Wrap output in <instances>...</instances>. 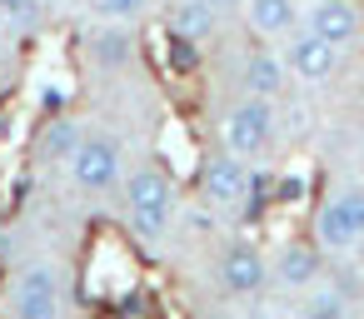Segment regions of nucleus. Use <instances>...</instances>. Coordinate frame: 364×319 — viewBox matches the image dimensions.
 Here are the masks:
<instances>
[{"mask_svg":"<svg viewBox=\"0 0 364 319\" xmlns=\"http://www.w3.org/2000/svg\"><path fill=\"white\" fill-rule=\"evenodd\" d=\"M284 90H289V70H284V55H279V50H255V55H245V65H240V95L279 100Z\"/></svg>","mask_w":364,"mask_h":319,"instance_id":"obj_11","label":"nucleus"},{"mask_svg":"<svg viewBox=\"0 0 364 319\" xmlns=\"http://www.w3.org/2000/svg\"><path fill=\"white\" fill-rule=\"evenodd\" d=\"M120 195H125V220L135 229V239L145 244H160L175 225V180L160 170V165H135L130 175H120Z\"/></svg>","mask_w":364,"mask_h":319,"instance_id":"obj_1","label":"nucleus"},{"mask_svg":"<svg viewBox=\"0 0 364 319\" xmlns=\"http://www.w3.org/2000/svg\"><path fill=\"white\" fill-rule=\"evenodd\" d=\"M220 284H225V294H235V299H259V294L269 289V254H264L255 239L225 244V254H220Z\"/></svg>","mask_w":364,"mask_h":319,"instance_id":"obj_8","label":"nucleus"},{"mask_svg":"<svg viewBox=\"0 0 364 319\" xmlns=\"http://www.w3.org/2000/svg\"><path fill=\"white\" fill-rule=\"evenodd\" d=\"M299 314H304V319H349V314H354V304H349L344 284H334V279H314V284L304 289Z\"/></svg>","mask_w":364,"mask_h":319,"instance_id":"obj_16","label":"nucleus"},{"mask_svg":"<svg viewBox=\"0 0 364 319\" xmlns=\"http://www.w3.org/2000/svg\"><path fill=\"white\" fill-rule=\"evenodd\" d=\"M65 170H70V185H75V190H85V195H105V190H115L120 175H125V150H120L115 135H105V130H85L80 145L70 150Z\"/></svg>","mask_w":364,"mask_h":319,"instance_id":"obj_4","label":"nucleus"},{"mask_svg":"<svg viewBox=\"0 0 364 319\" xmlns=\"http://www.w3.org/2000/svg\"><path fill=\"white\" fill-rule=\"evenodd\" d=\"M210 6H215V11H240L245 0H210Z\"/></svg>","mask_w":364,"mask_h":319,"instance_id":"obj_19","label":"nucleus"},{"mask_svg":"<svg viewBox=\"0 0 364 319\" xmlns=\"http://www.w3.org/2000/svg\"><path fill=\"white\" fill-rule=\"evenodd\" d=\"M220 26V11L210 0H175L170 6V40H185V45H200L210 40Z\"/></svg>","mask_w":364,"mask_h":319,"instance_id":"obj_12","label":"nucleus"},{"mask_svg":"<svg viewBox=\"0 0 364 319\" xmlns=\"http://www.w3.org/2000/svg\"><path fill=\"white\" fill-rule=\"evenodd\" d=\"M279 55H284V70H289L299 85H329V80L339 75V65H344V50L329 45V40H319V36H309L304 26L289 31V40H284Z\"/></svg>","mask_w":364,"mask_h":319,"instance_id":"obj_7","label":"nucleus"},{"mask_svg":"<svg viewBox=\"0 0 364 319\" xmlns=\"http://www.w3.org/2000/svg\"><path fill=\"white\" fill-rule=\"evenodd\" d=\"M11 319H65V279L55 264H26L11 279Z\"/></svg>","mask_w":364,"mask_h":319,"instance_id":"obj_5","label":"nucleus"},{"mask_svg":"<svg viewBox=\"0 0 364 319\" xmlns=\"http://www.w3.org/2000/svg\"><path fill=\"white\" fill-rule=\"evenodd\" d=\"M80 120L75 115H50L46 120V130H41V140H36V160L41 165H65L70 160V150L80 145Z\"/></svg>","mask_w":364,"mask_h":319,"instance_id":"obj_14","label":"nucleus"},{"mask_svg":"<svg viewBox=\"0 0 364 319\" xmlns=\"http://www.w3.org/2000/svg\"><path fill=\"white\" fill-rule=\"evenodd\" d=\"M359 244H364V185H344L314 210V249L354 254Z\"/></svg>","mask_w":364,"mask_h":319,"instance_id":"obj_2","label":"nucleus"},{"mask_svg":"<svg viewBox=\"0 0 364 319\" xmlns=\"http://www.w3.org/2000/svg\"><path fill=\"white\" fill-rule=\"evenodd\" d=\"M36 0H0V16H6V21H36Z\"/></svg>","mask_w":364,"mask_h":319,"instance_id":"obj_18","label":"nucleus"},{"mask_svg":"<svg viewBox=\"0 0 364 319\" xmlns=\"http://www.w3.org/2000/svg\"><path fill=\"white\" fill-rule=\"evenodd\" d=\"M90 60L100 65V70H125L130 60H135V36H130V26H105V31H95L90 36Z\"/></svg>","mask_w":364,"mask_h":319,"instance_id":"obj_15","label":"nucleus"},{"mask_svg":"<svg viewBox=\"0 0 364 319\" xmlns=\"http://www.w3.org/2000/svg\"><path fill=\"white\" fill-rule=\"evenodd\" d=\"M200 195H205V205H215V210H245L250 195H255V175H250V165H245L240 155L215 150V155L200 165Z\"/></svg>","mask_w":364,"mask_h":319,"instance_id":"obj_6","label":"nucleus"},{"mask_svg":"<svg viewBox=\"0 0 364 319\" xmlns=\"http://www.w3.org/2000/svg\"><path fill=\"white\" fill-rule=\"evenodd\" d=\"M299 26H304L309 36H319V40L349 50V45H359V36H364V11L354 6V0H309V6L299 11Z\"/></svg>","mask_w":364,"mask_h":319,"instance_id":"obj_9","label":"nucleus"},{"mask_svg":"<svg viewBox=\"0 0 364 319\" xmlns=\"http://www.w3.org/2000/svg\"><path fill=\"white\" fill-rule=\"evenodd\" d=\"M319 264H324V254H319L314 244L284 239V244L269 254V284L284 289V294H304V289L319 279Z\"/></svg>","mask_w":364,"mask_h":319,"instance_id":"obj_10","label":"nucleus"},{"mask_svg":"<svg viewBox=\"0 0 364 319\" xmlns=\"http://www.w3.org/2000/svg\"><path fill=\"white\" fill-rule=\"evenodd\" d=\"M220 145L240 160H259L274 145V100H255V95L230 100L220 115Z\"/></svg>","mask_w":364,"mask_h":319,"instance_id":"obj_3","label":"nucleus"},{"mask_svg":"<svg viewBox=\"0 0 364 319\" xmlns=\"http://www.w3.org/2000/svg\"><path fill=\"white\" fill-rule=\"evenodd\" d=\"M240 11H245L250 31L264 36V40H279L299 26V0H245Z\"/></svg>","mask_w":364,"mask_h":319,"instance_id":"obj_13","label":"nucleus"},{"mask_svg":"<svg viewBox=\"0 0 364 319\" xmlns=\"http://www.w3.org/2000/svg\"><path fill=\"white\" fill-rule=\"evenodd\" d=\"M90 11H95L105 26H135V21L150 11V0H90Z\"/></svg>","mask_w":364,"mask_h":319,"instance_id":"obj_17","label":"nucleus"}]
</instances>
